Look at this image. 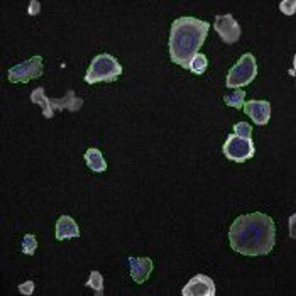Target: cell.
I'll list each match as a JSON object with an SVG mask.
<instances>
[{
    "instance_id": "8992f818",
    "label": "cell",
    "mask_w": 296,
    "mask_h": 296,
    "mask_svg": "<svg viewBox=\"0 0 296 296\" xmlns=\"http://www.w3.org/2000/svg\"><path fill=\"white\" fill-rule=\"evenodd\" d=\"M216 288L210 278L199 274L191 278L182 290L183 296H214Z\"/></svg>"
},
{
    "instance_id": "9c48e42d",
    "label": "cell",
    "mask_w": 296,
    "mask_h": 296,
    "mask_svg": "<svg viewBox=\"0 0 296 296\" xmlns=\"http://www.w3.org/2000/svg\"><path fill=\"white\" fill-rule=\"evenodd\" d=\"M208 64V61L205 55L197 53L191 61L190 69L192 72L197 75H201L205 71Z\"/></svg>"
},
{
    "instance_id": "ba28073f",
    "label": "cell",
    "mask_w": 296,
    "mask_h": 296,
    "mask_svg": "<svg viewBox=\"0 0 296 296\" xmlns=\"http://www.w3.org/2000/svg\"><path fill=\"white\" fill-rule=\"evenodd\" d=\"M36 68L27 63L15 67L10 71V75L12 80L17 82L27 80L32 78L37 73Z\"/></svg>"
},
{
    "instance_id": "277c9868",
    "label": "cell",
    "mask_w": 296,
    "mask_h": 296,
    "mask_svg": "<svg viewBox=\"0 0 296 296\" xmlns=\"http://www.w3.org/2000/svg\"><path fill=\"white\" fill-rule=\"evenodd\" d=\"M256 69L254 56L250 53L243 54L229 71L227 86L235 88L248 84L255 77Z\"/></svg>"
},
{
    "instance_id": "52a82bcc",
    "label": "cell",
    "mask_w": 296,
    "mask_h": 296,
    "mask_svg": "<svg viewBox=\"0 0 296 296\" xmlns=\"http://www.w3.org/2000/svg\"><path fill=\"white\" fill-rule=\"evenodd\" d=\"M56 237L60 240L79 236V231L75 220L67 215H62L56 224Z\"/></svg>"
},
{
    "instance_id": "30bf717a",
    "label": "cell",
    "mask_w": 296,
    "mask_h": 296,
    "mask_svg": "<svg viewBox=\"0 0 296 296\" xmlns=\"http://www.w3.org/2000/svg\"><path fill=\"white\" fill-rule=\"evenodd\" d=\"M241 92H242L241 90H237L233 94L224 97V100L227 105L234 107L237 108H241L244 96H242L240 97Z\"/></svg>"
},
{
    "instance_id": "7a4b0ae2",
    "label": "cell",
    "mask_w": 296,
    "mask_h": 296,
    "mask_svg": "<svg viewBox=\"0 0 296 296\" xmlns=\"http://www.w3.org/2000/svg\"><path fill=\"white\" fill-rule=\"evenodd\" d=\"M209 23L192 16H182L172 23L168 45L171 61L190 69L194 56L208 35Z\"/></svg>"
},
{
    "instance_id": "8fae6325",
    "label": "cell",
    "mask_w": 296,
    "mask_h": 296,
    "mask_svg": "<svg viewBox=\"0 0 296 296\" xmlns=\"http://www.w3.org/2000/svg\"><path fill=\"white\" fill-rule=\"evenodd\" d=\"M295 0H284L279 5L281 11L287 15H291L295 12Z\"/></svg>"
},
{
    "instance_id": "3957f363",
    "label": "cell",
    "mask_w": 296,
    "mask_h": 296,
    "mask_svg": "<svg viewBox=\"0 0 296 296\" xmlns=\"http://www.w3.org/2000/svg\"><path fill=\"white\" fill-rule=\"evenodd\" d=\"M122 66L117 59L107 53L99 54L92 60L86 80L92 83L121 74Z\"/></svg>"
},
{
    "instance_id": "5b68a950",
    "label": "cell",
    "mask_w": 296,
    "mask_h": 296,
    "mask_svg": "<svg viewBox=\"0 0 296 296\" xmlns=\"http://www.w3.org/2000/svg\"><path fill=\"white\" fill-rule=\"evenodd\" d=\"M213 27L223 41L231 44L237 41L241 33L240 27L232 15H217Z\"/></svg>"
},
{
    "instance_id": "6da1fadb",
    "label": "cell",
    "mask_w": 296,
    "mask_h": 296,
    "mask_svg": "<svg viewBox=\"0 0 296 296\" xmlns=\"http://www.w3.org/2000/svg\"><path fill=\"white\" fill-rule=\"evenodd\" d=\"M276 227L270 216L259 211L237 217L228 232L230 245L245 256L268 255L275 243Z\"/></svg>"
}]
</instances>
